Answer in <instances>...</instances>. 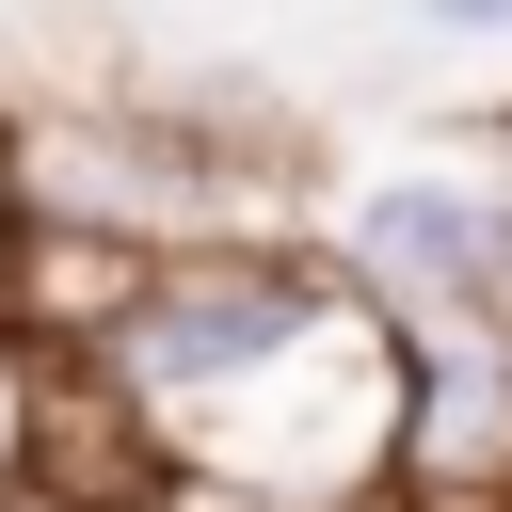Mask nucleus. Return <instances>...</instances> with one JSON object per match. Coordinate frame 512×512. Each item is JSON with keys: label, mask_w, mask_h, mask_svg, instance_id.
I'll return each instance as SVG.
<instances>
[{"label": "nucleus", "mask_w": 512, "mask_h": 512, "mask_svg": "<svg viewBox=\"0 0 512 512\" xmlns=\"http://www.w3.org/2000/svg\"><path fill=\"white\" fill-rule=\"evenodd\" d=\"M80 368L144 416L176 512H368V496H400L416 352L336 256H288V240L160 256L144 304Z\"/></svg>", "instance_id": "1"}, {"label": "nucleus", "mask_w": 512, "mask_h": 512, "mask_svg": "<svg viewBox=\"0 0 512 512\" xmlns=\"http://www.w3.org/2000/svg\"><path fill=\"white\" fill-rule=\"evenodd\" d=\"M336 272L416 336H512V192L480 176H384L336 240Z\"/></svg>", "instance_id": "2"}, {"label": "nucleus", "mask_w": 512, "mask_h": 512, "mask_svg": "<svg viewBox=\"0 0 512 512\" xmlns=\"http://www.w3.org/2000/svg\"><path fill=\"white\" fill-rule=\"evenodd\" d=\"M32 448H48V352L0 336V512H32Z\"/></svg>", "instance_id": "3"}, {"label": "nucleus", "mask_w": 512, "mask_h": 512, "mask_svg": "<svg viewBox=\"0 0 512 512\" xmlns=\"http://www.w3.org/2000/svg\"><path fill=\"white\" fill-rule=\"evenodd\" d=\"M16 256H32V160H16V112H0V336H16Z\"/></svg>", "instance_id": "4"}, {"label": "nucleus", "mask_w": 512, "mask_h": 512, "mask_svg": "<svg viewBox=\"0 0 512 512\" xmlns=\"http://www.w3.org/2000/svg\"><path fill=\"white\" fill-rule=\"evenodd\" d=\"M416 32H512V0H416Z\"/></svg>", "instance_id": "5"}]
</instances>
